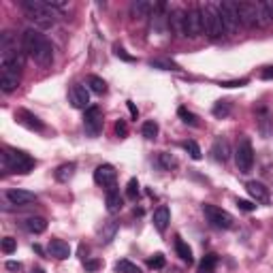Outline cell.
Masks as SVG:
<instances>
[{
	"instance_id": "obj_47",
	"label": "cell",
	"mask_w": 273,
	"mask_h": 273,
	"mask_svg": "<svg viewBox=\"0 0 273 273\" xmlns=\"http://www.w3.org/2000/svg\"><path fill=\"white\" fill-rule=\"evenodd\" d=\"M7 269H9V271H20V269H22V262L9 260V262H7Z\"/></svg>"
},
{
	"instance_id": "obj_25",
	"label": "cell",
	"mask_w": 273,
	"mask_h": 273,
	"mask_svg": "<svg viewBox=\"0 0 273 273\" xmlns=\"http://www.w3.org/2000/svg\"><path fill=\"white\" fill-rule=\"evenodd\" d=\"M171 22H173V30L184 36V30H186V11L184 9H177V11L173 13Z\"/></svg>"
},
{
	"instance_id": "obj_14",
	"label": "cell",
	"mask_w": 273,
	"mask_h": 273,
	"mask_svg": "<svg viewBox=\"0 0 273 273\" xmlns=\"http://www.w3.org/2000/svg\"><path fill=\"white\" fill-rule=\"evenodd\" d=\"M15 120L20 122L22 126H26V128H30V130H36V132H41L45 126H43V122L36 117L34 113H30L28 109H17L15 111Z\"/></svg>"
},
{
	"instance_id": "obj_11",
	"label": "cell",
	"mask_w": 273,
	"mask_h": 273,
	"mask_svg": "<svg viewBox=\"0 0 273 273\" xmlns=\"http://www.w3.org/2000/svg\"><path fill=\"white\" fill-rule=\"evenodd\" d=\"M115 179H117V171L115 167L111 165H101V167H96L94 171V181L98 186H103V188H113L115 186Z\"/></svg>"
},
{
	"instance_id": "obj_51",
	"label": "cell",
	"mask_w": 273,
	"mask_h": 273,
	"mask_svg": "<svg viewBox=\"0 0 273 273\" xmlns=\"http://www.w3.org/2000/svg\"><path fill=\"white\" fill-rule=\"evenodd\" d=\"M196 273H212V271H205V269H198Z\"/></svg>"
},
{
	"instance_id": "obj_19",
	"label": "cell",
	"mask_w": 273,
	"mask_h": 273,
	"mask_svg": "<svg viewBox=\"0 0 273 273\" xmlns=\"http://www.w3.org/2000/svg\"><path fill=\"white\" fill-rule=\"evenodd\" d=\"M105 205H107V212L109 214L120 212V209H122V194H120V190L109 188L107 190V196H105Z\"/></svg>"
},
{
	"instance_id": "obj_23",
	"label": "cell",
	"mask_w": 273,
	"mask_h": 273,
	"mask_svg": "<svg viewBox=\"0 0 273 273\" xmlns=\"http://www.w3.org/2000/svg\"><path fill=\"white\" fill-rule=\"evenodd\" d=\"M212 154L218 162H226V158H229V143L224 139H216L212 145Z\"/></svg>"
},
{
	"instance_id": "obj_21",
	"label": "cell",
	"mask_w": 273,
	"mask_h": 273,
	"mask_svg": "<svg viewBox=\"0 0 273 273\" xmlns=\"http://www.w3.org/2000/svg\"><path fill=\"white\" fill-rule=\"evenodd\" d=\"M152 9H154L152 3H145V0H136V3H132V7H130V13H132L134 20H143V17L150 15Z\"/></svg>"
},
{
	"instance_id": "obj_32",
	"label": "cell",
	"mask_w": 273,
	"mask_h": 273,
	"mask_svg": "<svg viewBox=\"0 0 273 273\" xmlns=\"http://www.w3.org/2000/svg\"><path fill=\"white\" fill-rule=\"evenodd\" d=\"M184 148H186V152L190 154V158H192V160H201L203 158V152H201V148H198L194 141H186Z\"/></svg>"
},
{
	"instance_id": "obj_50",
	"label": "cell",
	"mask_w": 273,
	"mask_h": 273,
	"mask_svg": "<svg viewBox=\"0 0 273 273\" xmlns=\"http://www.w3.org/2000/svg\"><path fill=\"white\" fill-rule=\"evenodd\" d=\"M32 273H45V269H41V267H36V269H32Z\"/></svg>"
},
{
	"instance_id": "obj_40",
	"label": "cell",
	"mask_w": 273,
	"mask_h": 273,
	"mask_svg": "<svg viewBox=\"0 0 273 273\" xmlns=\"http://www.w3.org/2000/svg\"><path fill=\"white\" fill-rule=\"evenodd\" d=\"M115 231H117V226L115 224H109L107 226V231H103V243H109V241H111L113 239V235H115Z\"/></svg>"
},
{
	"instance_id": "obj_42",
	"label": "cell",
	"mask_w": 273,
	"mask_h": 273,
	"mask_svg": "<svg viewBox=\"0 0 273 273\" xmlns=\"http://www.w3.org/2000/svg\"><path fill=\"white\" fill-rule=\"evenodd\" d=\"M113 51H115V56H117V58H122L124 62H134V58L130 56V53H126V49L117 47V45H115V47H113Z\"/></svg>"
},
{
	"instance_id": "obj_35",
	"label": "cell",
	"mask_w": 273,
	"mask_h": 273,
	"mask_svg": "<svg viewBox=\"0 0 273 273\" xmlns=\"http://www.w3.org/2000/svg\"><path fill=\"white\" fill-rule=\"evenodd\" d=\"M216 265H218V256H216V254H207V256L201 260V269H205V271H214Z\"/></svg>"
},
{
	"instance_id": "obj_37",
	"label": "cell",
	"mask_w": 273,
	"mask_h": 273,
	"mask_svg": "<svg viewBox=\"0 0 273 273\" xmlns=\"http://www.w3.org/2000/svg\"><path fill=\"white\" fill-rule=\"evenodd\" d=\"M15 248H17V241H15L13 237H5V239H3V252H5V254H13Z\"/></svg>"
},
{
	"instance_id": "obj_43",
	"label": "cell",
	"mask_w": 273,
	"mask_h": 273,
	"mask_svg": "<svg viewBox=\"0 0 273 273\" xmlns=\"http://www.w3.org/2000/svg\"><path fill=\"white\" fill-rule=\"evenodd\" d=\"M237 207L241 209V212H254V209H256V205L250 203V201H243V198H237Z\"/></svg>"
},
{
	"instance_id": "obj_4",
	"label": "cell",
	"mask_w": 273,
	"mask_h": 273,
	"mask_svg": "<svg viewBox=\"0 0 273 273\" xmlns=\"http://www.w3.org/2000/svg\"><path fill=\"white\" fill-rule=\"evenodd\" d=\"M201 11V20H203V32L212 39H218V36L224 34V24H222V17H220V11L218 7L212 5V3H205L198 7Z\"/></svg>"
},
{
	"instance_id": "obj_39",
	"label": "cell",
	"mask_w": 273,
	"mask_h": 273,
	"mask_svg": "<svg viewBox=\"0 0 273 273\" xmlns=\"http://www.w3.org/2000/svg\"><path fill=\"white\" fill-rule=\"evenodd\" d=\"M115 134L120 136V139H124V136L128 134V126H126L124 120H117V122H115Z\"/></svg>"
},
{
	"instance_id": "obj_28",
	"label": "cell",
	"mask_w": 273,
	"mask_h": 273,
	"mask_svg": "<svg viewBox=\"0 0 273 273\" xmlns=\"http://www.w3.org/2000/svg\"><path fill=\"white\" fill-rule=\"evenodd\" d=\"M115 271H120V273H141V267H136L134 262L122 258V260L115 262Z\"/></svg>"
},
{
	"instance_id": "obj_22",
	"label": "cell",
	"mask_w": 273,
	"mask_h": 273,
	"mask_svg": "<svg viewBox=\"0 0 273 273\" xmlns=\"http://www.w3.org/2000/svg\"><path fill=\"white\" fill-rule=\"evenodd\" d=\"M258 13H260V26H269L273 22V0L258 3Z\"/></svg>"
},
{
	"instance_id": "obj_44",
	"label": "cell",
	"mask_w": 273,
	"mask_h": 273,
	"mask_svg": "<svg viewBox=\"0 0 273 273\" xmlns=\"http://www.w3.org/2000/svg\"><path fill=\"white\" fill-rule=\"evenodd\" d=\"M103 267V262L101 260H86V271H98V269H101Z\"/></svg>"
},
{
	"instance_id": "obj_41",
	"label": "cell",
	"mask_w": 273,
	"mask_h": 273,
	"mask_svg": "<svg viewBox=\"0 0 273 273\" xmlns=\"http://www.w3.org/2000/svg\"><path fill=\"white\" fill-rule=\"evenodd\" d=\"M150 64H152V66H158V69H162V71H177V66H175V64H173V62H171V64H169V62H160V60H152V62H150Z\"/></svg>"
},
{
	"instance_id": "obj_9",
	"label": "cell",
	"mask_w": 273,
	"mask_h": 273,
	"mask_svg": "<svg viewBox=\"0 0 273 273\" xmlns=\"http://www.w3.org/2000/svg\"><path fill=\"white\" fill-rule=\"evenodd\" d=\"M237 13H239V22L245 28H256V26H260L258 3H237Z\"/></svg>"
},
{
	"instance_id": "obj_6",
	"label": "cell",
	"mask_w": 273,
	"mask_h": 273,
	"mask_svg": "<svg viewBox=\"0 0 273 273\" xmlns=\"http://www.w3.org/2000/svg\"><path fill=\"white\" fill-rule=\"evenodd\" d=\"M203 214L209 222H212L216 229H224V231H229L235 226V218L229 214V212H224L222 207H218V205H212V203H205L203 205Z\"/></svg>"
},
{
	"instance_id": "obj_10",
	"label": "cell",
	"mask_w": 273,
	"mask_h": 273,
	"mask_svg": "<svg viewBox=\"0 0 273 273\" xmlns=\"http://www.w3.org/2000/svg\"><path fill=\"white\" fill-rule=\"evenodd\" d=\"M203 32V20H201V11L196 9H190L186 11V30H184V36H190V39H194Z\"/></svg>"
},
{
	"instance_id": "obj_12",
	"label": "cell",
	"mask_w": 273,
	"mask_h": 273,
	"mask_svg": "<svg viewBox=\"0 0 273 273\" xmlns=\"http://www.w3.org/2000/svg\"><path fill=\"white\" fill-rule=\"evenodd\" d=\"M7 201L11 205H17V207H26L36 201V194L34 192H28V190H20V188H11L5 192Z\"/></svg>"
},
{
	"instance_id": "obj_7",
	"label": "cell",
	"mask_w": 273,
	"mask_h": 273,
	"mask_svg": "<svg viewBox=\"0 0 273 273\" xmlns=\"http://www.w3.org/2000/svg\"><path fill=\"white\" fill-rule=\"evenodd\" d=\"M235 162H237L239 173H250L254 167V150L250 139H241L235 150Z\"/></svg>"
},
{
	"instance_id": "obj_16",
	"label": "cell",
	"mask_w": 273,
	"mask_h": 273,
	"mask_svg": "<svg viewBox=\"0 0 273 273\" xmlns=\"http://www.w3.org/2000/svg\"><path fill=\"white\" fill-rule=\"evenodd\" d=\"M20 86V75L17 73H9V71H0V90L5 94H11Z\"/></svg>"
},
{
	"instance_id": "obj_20",
	"label": "cell",
	"mask_w": 273,
	"mask_h": 273,
	"mask_svg": "<svg viewBox=\"0 0 273 273\" xmlns=\"http://www.w3.org/2000/svg\"><path fill=\"white\" fill-rule=\"evenodd\" d=\"M24 226H26V231L32 233V235H41V233L47 231V220H45V218H39V216H32V218H26Z\"/></svg>"
},
{
	"instance_id": "obj_29",
	"label": "cell",
	"mask_w": 273,
	"mask_h": 273,
	"mask_svg": "<svg viewBox=\"0 0 273 273\" xmlns=\"http://www.w3.org/2000/svg\"><path fill=\"white\" fill-rule=\"evenodd\" d=\"M141 134L145 136V139H156V136H158V124L154 122V120L145 122V124L141 126Z\"/></svg>"
},
{
	"instance_id": "obj_31",
	"label": "cell",
	"mask_w": 273,
	"mask_h": 273,
	"mask_svg": "<svg viewBox=\"0 0 273 273\" xmlns=\"http://www.w3.org/2000/svg\"><path fill=\"white\" fill-rule=\"evenodd\" d=\"M214 115L216 117H229L231 115V103H226V101L216 103L214 105Z\"/></svg>"
},
{
	"instance_id": "obj_8",
	"label": "cell",
	"mask_w": 273,
	"mask_h": 273,
	"mask_svg": "<svg viewBox=\"0 0 273 273\" xmlns=\"http://www.w3.org/2000/svg\"><path fill=\"white\" fill-rule=\"evenodd\" d=\"M84 128H86V134L88 136H98L103 130V111L101 107H88L86 109V115H84Z\"/></svg>"
},
{
	"instance_id": "obj_17",
	"label": "cell",
	"mask_w": 273,
	"mask_h": 273,
	"mask_svg": "<svg viewBox=\"0 0 273 273\" xmlns=\"http://www.w3.org/2000/svg\"><path fill=\"white\" fill-rule=\"evenodd\" d=\"M47 252L51 254L53 258H58V260H64L71 256V245L66 241H62V239H51L49 245H47Z\"/></svg>"
},
{
	"instance_id": "obj_5",
	"label": "cell",
	"mask_w": 273,
	"mask_h": 273,
	"mask_svg": "<svg viewBox=\"0 0 273 273\" xmlns=\"http://www.w3.org/2000/svg\"><path fill=\"white\" fill-rule=\"evenodd\" d=\"M218 11H220L222 17V24H224V32L229 34H237L239 32V13H237V3L233 0H224V3L218 5Z\"/></svg>"
},
{
	"instance_id": "obj_45",
	"label": "cell",
	"mask_w": 273,
	"mask_h": 273,
	"mask_svg": "<svg viewBox=\"0 0 273 273\" xmlns=\"http://www.w3.org/2000/svg\"><path fill=\"white\" fill-rule=\"evenodd\" d=\"M126 107H128V111H130V117H132V120H136V117H139V109L134 107V103H132V101H126Z\"/></svg>"
},
{
	"instance_id": "obj_36",
	"label": "cell",
	"mask_w": 273,
	"mask_h": 273,
	"mask_svg": "<svg viewBox=\"0 0 273 273\" xmlns=\"http://www.w3.org/2000/svg\"><path fill=\"white\" fill-rule=\"evenodd\" d=\"M126 196H128V198H136V196H139V181H136V179L128 181V186H126Z\"/></svg>"
},
{
	"instance_id": "obj_49",
	"label": "cell",
	"mask_w": 273,
	"mask_h": 273,
	"mask_svg": "<svg viewBox=\"0 0 273 273\" xmlns=\"http://www.w3.org/2000/svg\"><path fill=\"white\" fill-rule=\"evenodd\" d=\"M32 248H34L36 254H43V248H41V245H32Z\"/></svg>"
},
{
	"instance_id": "obj_1",
	"label": "cell",
	"mask_w": 273,
	"mask_h": 273,
	"mask_svg": "<svg viewBox=\"0 0 273 273\" xmlns=\"http://www.w3.org/2000/svg\"><path fill=\"white\" fill-rule=\"evenodd\" d=\"M22 49L28 53V56L41 66H51L53 62V47L49 39L45 34H41L39 30L28 28L22 34Z\"/></svg>"
},
{
	"instance_id": "obj_34",
	"label": "cell",
	"mask_w": 273,
	"mask_h": 273,
	"mask_svg": "<svg viewBox=\"0 0 273 273\" xmlns=\"http://www.w3.org/2000/svg\"><path fill=\"white\" fill-rule=\"evenodd\" d=\"M258 117H260V132L262 134H269V128H267V124H269V111H267V107H260L258 109Z\"/></svg>"
},
{
	"instance_id": "obj_46",
	"label": "cell",
	"mask_w": 273,
	"mask_h": 273,
	"mask_svg": "<svg viewBox=\"0 0 273 273\" xmlns=\"http://www.w3.org/2000/svg\"><path fill=\"white\" fill-rule=\"evenodd\" d=\"M248 84V79H239V81H224V88H237V86H245Z\"/></svg>"
},
{
	"instance_id": "obj_2",
	"label": "cell",
	"mask_w": 273,
	"mask_h": 273,
	"mask_svg": "<svg viewBox=\"0 0 273 273\" xmlns=\"http://www.w3.org/2000/svg\"><path fill=\"white\" fill-rule=\"evenodd\" d=\"M22 9H24L26 17L34 26H39V28H51L60 17L58 9L49 7L45 0H22Z\"/></svg>"
},
{
	"instance_id": "obj_33",
	"label": "cell",
	"mask_w": 273,
	"mask_h": 273,
	"mask_svg": "<svg viewBox=\"0 0 273 273\" xmlns=\"http://www.w3.org/2000/svg\"><path fill=\"white\" fill-rule=\"evenodd\" d=\"M177 115H179L186 124H190V126H196V124H198V122H196V115H194L192 111H188L186 107H179V109H177Z\"/></svg>"
},
{
	"instance_id": "obj_48",
	"label": "cell",
	"mask_w": 273,
	"mask_h": 273,
	"mask_svg": "<svg viewBox=\"0 0 273 273\" xmlns=\"http://www.w3.org/2000/svg\"><path fill=\"white\" fill-rule=\"evenodd\" d=\"M260 77H262V79H273V66H267L265 71L260 73Z\"/></svg>"
},
{
	"instance_id": "obj_30",
	"label": "cell",
	"mask_w": 273,
	"mask_h": 273,
	"mask_svg": "<svg viewBox=\"0 0 273 273\" xmlns=\"http://www.w3.org/2000/svg\"><path fill=\"white\" fill-rule=\"evenodd\" d=\"M158 165L165 169V171H171V169H175L177 167V160H175V156H171V154H158Z\"/></svg>"
},
{
	"instance_id": "obj_15",
	"label": "cell",
	"mask_w": 273,
	"mask_h": 273,
	"mask_svg": "<svg viewBox=\"0 0 273 273\" xmlns=\"http://www.w3.org/2000/svg\"><path fill=\"white\" fill-rule=\"evenodd\" d=\"M69 101L71 105L75 107V109H86L88 103H90V94H88V90L84 86H73L71 88V92H69Z\"/></svg>"
},
{
	"instance_id": "obj_24",
	"label": "cell",
	"mask_w": 273,
	"mask_h": 273,
	"mask_svg": "<svg viewBox=\"0 0 273 273\" xmlns=\"http://www.w3.org/2000/svg\"><path fill=\"white\" fill-rule=\"evenodd\" d=\"M175 252H177V256L184 260V262H192V250L188 248V243L181 239V237H175Z\"/></svg>"
},
{
	"instance_id": "obj_38",
	"label": "cell",
	"mask_w": 273,
	"mask_h": 273,
	"mask_svg": "<svg viewBox=\"0 0 273 273\" xmlns=\"http://www.w3.org/2000/svg\"><path fill=\"white\" fill-rule=\"evenodd\" d=\"M152 269H162L165 267V254H154V258H150Z\"/></svg>"
},
{
	"instance_id": "obj_26",
	"label": "cell",
	"mask_w": 273,
	"mask_h": 273,
	"mask_svg": "<svg viewBox=\"0 0 273 273\" xmlns=\"http://www.w3.org/2000/svg\"><path fill=\"white\" fill-rule=\"evenodd\" d=\"M75 169H77L75 162H66V165H60L58 171H56V179L64 184V181H69L73 175H75Z\"/></svg>"
},
{
	"instance_id": "obj_13",
	"label": "cell",
	"mask_w": 273,
	"mask_h": 273,
	"mask_svg": "<svg viewBox=\"0 0 273 273\" xmlns=\"http://www.w3.org/2000/svg\"><path fill=\"white\" fill-rule=\"evenodd\" d=\"M245 190H248V194L254 198L256 203L260 205H269L271 203V192L265 184H260V181H248L245 184Z\"/></svg>"
},
{
	"instance_id": "obj_18",
	"label": "cell",
	"mask_w": 273,
	"mask_h": 273,
	"mask_svg": "<svg viewBox=\"0 0 273 273\" xmlns=\"http://www.w3.org/2000/svg\"><path fill=\"white\" fill-rule=\"evenodd\" d=\"M171 222V212H169V207L167 205H160L156 212H154V226H156V231L158 233H165L167 231V226Z\"/></svg>"
},
{
	"instance_id": "obj_27",
	"label": "cell",
	"mask_w": 273,
	"mask_h": 273,
	"mask_svg": "<svg viewBox=\"0 0 273 273\" xmlns=\"http://www.w3.org/2000/svg\"><path fill=\"white\" fill-rule=\"evenodd\" d=\"M88 86H90V90H92L94 94H105L107 92V84H105L101 77H96V75H90L88 77Z\"/></svg>"
},
{
	"instance_id": "obj_3",
	"label": "cell",
	"mask_w": 273,
	"mask_h": 273,
	"mask_svg": "<svg viewBox=\"0 0 273 273\" xmlns=\"http://www.w3.org/2000/svg\"><path fill=\"white\" fill-rule=\"evenodd\" d=\"M0 165H3V171L7 173H20V175H26L34 169V158L30 154L20 152V150H5L0 154Z\"/></svg>"
}]
</instances>
